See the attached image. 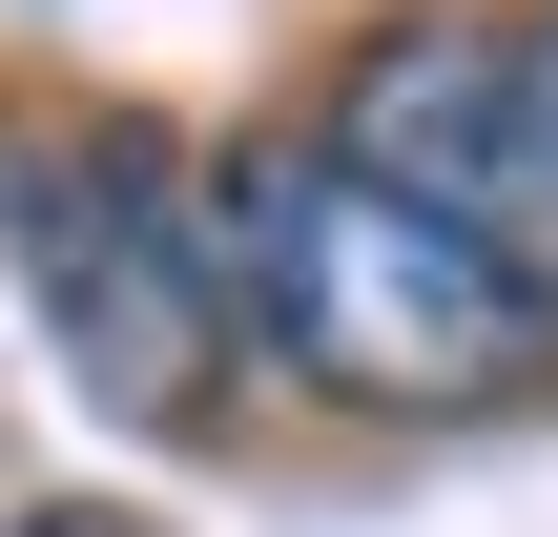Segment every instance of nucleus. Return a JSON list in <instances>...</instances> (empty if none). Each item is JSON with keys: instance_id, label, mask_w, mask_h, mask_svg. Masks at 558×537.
I'll return each mask as SVG.
<instances>
[{"instance_id": "f257e3e1", "label": "nucleus", "mask_w": 558, "mask_h": 537, "mask_svg": "<svg viewBox=\"0 0 558 537\" xmlns=\"http://www.w3.org/2000/svg\"><path fill=\"white\" fill-rule=\"evenodd\" d=\"M207 269H228V352L311 373L331 414H518L558 373V290L518 228L393 207L331 145H248L207 166Z\"/></svg>"}, {"instance_id": "f03ea898", "label": "nucleus", "mask_w": 558, "mask_h": 537, "mask_svg": "<svg viewBox=\"0 0 558 537\" xmlns=\"http://www.w3.org/2000/svg\"><path fill=\"white\" fill-rule=\"evenodd\" d=\"M0 228L41 269V331L104 414L186 435L228 393V269H207V166L166 124H21L0 145Z\"/></svg>"}, {"instance_id": "7ed1b4c3", "label": "nucleus", "mask_w": 558, "mask_h": 537, "mask_svg": "<svg viewBox=\"0 0 558 537\" xmlns=\"http://www.w3.org/2000/svg\"><path fill=\"white\" fill-rule=\"evenodd\" d=\"M331 166L393 186V207L497 228V207H518V41H497V21H393V41L352 62V103H331Z\"/></svg>"}, {"instance_id": "20e7f679", "label": "nucleus", "mask_w": 558, "mask_h": 537, "mask_svg": "<svg viewBox=\"0 0 558 537\" xmlns=\"http://www.w3.org/2000/svg\"><path fill=\"white\" fill-rule=\"evenodd\" d=\"M518 207H558V21L518 41Z\"/></svg>"}, {"instance_id": "39448f33", "label": "nucleus", "mask_w": 558, "mask_h": 537, "mask_svg": "<svg viewBox=\"0 0 558 537\" xmlns=\"http://www.w3.org/2000/svg\"><path fill=\"white\" fill-rule=\"evenodd\" d=\"M0 537H145L124 497H41V517H0Z\"/></svg>"}]
</instances>
